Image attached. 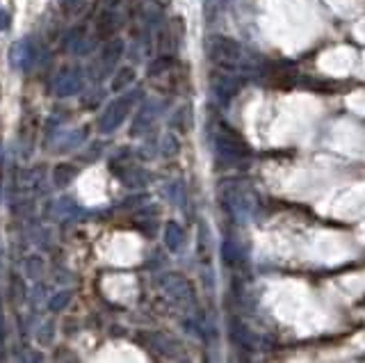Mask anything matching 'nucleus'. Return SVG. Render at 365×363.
I'll use <instances>...</instances> for the list:
<instances>
[{
  "label": "nucleus",
  "mask_w": 365,
  "mask_h": 363,
  "mask_svg": "<svg viewBox=\"0 0 365 363\" xmlns=\"http://www.w3.org/2000/svg\"><path fill=\"white\" fill-rule=\"evenodd\" d=\"M135 98H137V92L126 94V96L116 98L114 103H110L105 107V115L101 117V130H103V133H112V130H116L124 124V119L131 115Z\"/></svg>",
  "instance_id": "obj_1"
},
{
  "label": "nucleus",
  "mask_w": 365,
  "mask_h": 363,
  "mask_svg": "<svg viewBox=\"0 0 365 363\" xmlns=\"http://www.w3.org/2000/svg\"><path fill=\"white\" fill-rule=\"evenodd\" d=\"M210 58L212 62L222 64V67H233V64L240 60V46L233 39L214 37L210 41Z\"/></svg>",
  "instance_id": "obj_2"
},
{
  "label": "nucleus",
  "mask_w": 365,
  "mask_h": 363,
  "mask_svg": "<svg viewBox=\"0 0 365 363\" xmlns=\"http://www.w3.org/2000/svg\"><path fill=\"white\" fill-rule=\"evenodd\" d=\"M82 87V80L78 73H62L58 80V94L69 96V94H78Z\"/></svg>",
  "instance_id": "obj_3"
},
{
  "label": "nucleus",
  "mask_w": 365,
  "mask_h": 363,
  "mask_svg": "<svg viewBox=\"0 0 365 363\" xmlns=\"http://www.w3.org/2000/svg\"><path fill=\"white\" fill-rule=\"evenodd\" d=\"M121 53H124V41H121V39L107 41V43H105V48H103V67H105V69L114 67L116 60L121 58Z\"/></svg>",
  "instance_id": "obj_4"
},
{
  "label": "nucleus",
  "mask_w": 365,
  "mask_h": 363,
  "mask_svg": "<svg viewBox=\"0 0 365 363\" xmlns=\"http://www.w3.org/2000/svg\"><path fill=\"white\" fill-rule=\"evenodd\" d=\"M182 240H185V233L176 222H169L165 228V245L169 251H178L182 247Z\"/></svg>",
  "instance_id": "obj_5"
},
{
  "label": "nucleus",
  "mask_w": 365,
  "mask_h": 363,
  "mask_svg": "<svg viewBox=\"0 0 365 363\" xmlns=\"http://www.w3.org/2000/svg\"><path fill=\"white\" fill-rule=\"evenodd\" d=\"M76 174H78V167H73V164H58L55 172H53V183H55L58 188H64V185H69L76 179Z\"/></svg>",
  "instance_id": "obj_6"
},
{
  "label": "nucleus",
  "mask_w": 365,
  "mask_h": 363,
  "mask_svg": "<svg viewBox=\"0 0 365 363\" xmlns=\"http://www.w3.org/2000/svg\"><path fill=\"white\" fill-rule=\"evenodd\" d=\"M135 80V71L131 67H124L119 69V73L114 75V80H112V92H121L126 90L128 85H131Z\"/></svg>",
  "instance_id": "obj_7"
},
{
  "label": "nucleus",
  "mask_w": 365,
  "mask_h": 363,
  "mask_svg": "<svg viewBox=\"0 0 365 363\" xmlns=\"http://www.w3.org/2000/svg\"><path fill=\"white\" fill-rule=\"evenodd\" d=\"M171 64H174V60L169 58V55H163V58H156L151 64H148V75H160V73H165Z\"/></svg>",
  "instance_id": "obj_8"
},
{
  "label": "nucleus",
  "mask_w": 365,
  "mask_h": 363,
  "mask_svg": "<svg viewBox=\"0 0 365 363\" xmlns=\"http://www.w3.org/2000/svg\"><path fill=\"white\" fill-rule=\"evenodd\" d=\"M153 119V112H151V107H144V115H139L137 121L133 124V135H139V128H146L148 126V121Z\"/></svg>",
  "instance_id": "obj_9"
},
{
  "label": "nucleus",
  "mask_w": 365,
  "mask_h": 363,
  "mask_svg": "<svg viewBox=\"0 0 365 363\" xmlns=\"http://www.w3.org/2000/svg\"><path fill=\"white\" fill-rule=\"evenodd\" d=\"M69 300H71V293H60L55 300H50V311H60Z\"/></svg>",
  "instance_id": "obj_10"
},
{
  "label": "nucleus",
  "mask_w": 365,
  "mask_h": 363,
  "mask_svg": "<svg viewBox=\"0 0 365 363\" xmlns=\"http://www.w3.org/2000/svg\"><path fill=\"white\" fill-rule=\"evenodd\" d=\"M9 28V12L7 9H0V30H7Z\"/></svg>",
  "instance_id": "obj_11"
}]
</instances>
